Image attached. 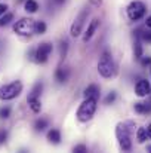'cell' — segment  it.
Listing matches in <instances>:
<instances>
[{
  "instance_id": "19",
  "label": "cell",
  "mask_w": 151,
  "mask_h": 153,
  "mask_svg": "<svg viewBox=\"0 0 151 153\" xmlns=\"http://www.w3.org/2000/svg\"><path fill=\"white\" fill-rule=\"evenodd\" d=\"M37 9H39V3L36 0H27L25 1V10L27 12L34 13V12H37Z\"/></svg>"
},
{
  "instance_id": "11",
  "label": "cell",
  "mask_w": 151,
  "mask_h": 153,
  "mask_svg": "<svg viewBox=\"0 0 151 153\" xmlns=\"http://www.w3.org/2000/svg\"><path fill=\"white\" fill-rule=\"evenodd\" d=\"M133 110L139 114H150L151 113V102H136L133 105Z\"/></svg>"
},
{
  "instance_id": "25",
  "label": "cell",
  "mask_w": 151,
  "mask_h": 153,
  "mask_svg": "<svg viewBox=\"0 0 151 153\" xmlns=\"http://www.w3.org/2000/svg\"><path fill=\"white\" fill-rule=\"evenodd\" d=\"M10 116V108L9 107H1L0 108V117L1 119H6V117H9Z\"/></svg>"
},
{
  "instance_id": "16",
  "label": "cell",
  "mask_w": 151,
  "mask_h": 153,
  "mask_svg": "<svg viewBox=\"0 0 151 153\" xmlns=\"http://www.w3.org/2000/svg\"><path fill=\"white\" fill-rule=\"evenodd\" d=\"M55 79H56L59 83L67 82V79H68V71H67V70H64V68H58V70H56V73H55Z\"/></svg>"
},
{
  "instance_id": "5",
  "label": "cell",
  "mask_w": 151,
  "mask_h": 153,
  "mask_svg": "<svg viewBox=\"0 0 151 153\" xmlns=\"http://www.w3.org/2000/svg\"><path fill=\"white\" fill-rule=\"evenodd\" d=\"M145 10H147V6L141 1V0H133L129 3L126 12H127V16L130 21H139L141 18H144L145 15Z\"/></svg>"
},
{
  "instance_id": "13",
  "label": "cell",
  "mask_w": 151,
  "mask_h": 153,
  "mask_svg": "<svg viewBox=\"0 0 151 153\" xmlns=\"http://www.w3.org/2000/svg\"><path fill=\"white\" fill-rule=\"evenodd\" d=\"M136 140H138V143H139V144H144V143L148 140V132H147V128L139 126V128L136 129Z\"/></svg>"
},
{
  "instance_id": "29",
  "label": "cell",
  "mask_w": 151,
  "mask_h": 153,
  "mask_svg": "<svg viewBox=\"0 0 151 153\" xmlns=\"http://www.w3.org/2000/svg\"><path fill=\"white\" fill-rule=\"evenodd\" d=\"M67 48H68V43L67 42H62L61 43V56L62 58H65V55H67Z\"/></svg>"
},
{
  "instance_id": "17",
  "label": "cell",
  "mask_w": 151,
  "mask_h": 153,
  "mask_svg": "<svg viewBox=\"0 0 151 153\" xmlns=\"http://www.w3.org/2000/svg\"><path fill=\"white\" fill-rule=\"evenodd\" d=\"M28 105H30V108H31L34 113H39L40 108H42L40 98H28Z\"/></svg>"
},
{
  "instance_id": "15",
  "label": "cell",
  "mask_w": 151,
  "mask_h": 153,
  "mask_svg": "<svg viewBox=\"0 0 151 153\" xmlns=\"http://www.w3.org/2000/svg\"><path fill=\"white\" fill-rule=\"evenodd\" d=\"M48 140L50 143H53V144H58L61 141V132L58 129H50L48 132Z\"/></svg>"
},
{
  "instance_id": "35",
  "label": "cell",
  "mask_w": 151,
  "mask_h": 153,
  "mask_svg": "<svg viewBox=\"0 0 151 153\" xmlns=\"http://www.w3.org/2000/svg\"><path fill=\"white\" fill-rule=\"evenodd\" d=\"M147 152L151 153V144H147Z\"/></svg>"
},
{
  "instance_id": "27",
  "label": "cell",
  "mask_w": 151,
  "mask_h": 153,
  "mask_svg": "<svg viewBox=\"0 0 151 153\" xmlns=\"http://www.w3.org/2000/svg\"><path fill=\"white\" fill-rule=\"evenodd\" d=\"M7 140V131L6 129H0V144H3Z\"/></svg>"
},
{
  "instance_id": "8",
  "label": "cell",
  "mask_w": 151,
  "mask_h": 153,
  "mask_svg": "<svg viewBox=\"0 0 151 153\" xmlns=\"http://www.w3.org/2000/svg\"><path fill=\"white\" fill-rule=\"evenodd\" d=\"M52 43H48V42H45V43H42L37 49H36V53H34V59L37 61V62H46L48 59H49L50 53H52Z\"/></svg>"
},
{
  "instance_id": "31",
  "label": "cell",
  "mask_w": 151,
  "mask_h": 153,
  "mask_svg": "<svg viewBox=\"0 0 151 153\" xmlns=\"http://www.w3.org/2000/svg\"><path fill=\"white\" fill-rule=\"evenodd\" d=\"M145 24H147V27H148V28H151V15H150V16H148V18H147V21H145Z\"/></svg>"
},
{
  "instance_id": "21",
  "label": "cell",
  "mask_w": 151,
  "mask_h": 153,
  "mask_svg": "<svg viewBox=\"0 0 151 153\" xmlns=\"http://www.w3.org/2000/svg\"><path fill=\"white\" fill-rule=\"evenodd\" d=\"M12 19H13V15H12V13H3V15L0 16V27L7 25Z\"/></svg>"
},
{
  "instance_id": "36",
  "label": "cell",
  "mask_w": 151,
  "mask_h": 153,
  "mask_svg": "<svg viewBox=\"0 0 151 153\" xmlns=\"http://www.w3.org/2000/svg\"><path fill=\"white\" fill-rule=\"evenodd\" d=\"M150 68H151V65H150Z\"/></svg>"
},
{
  "instance_id": "24",
  "label": "cell",
  "mask_w": 151,
  "mask_h": 153,
  "mask_svg": "<svg viewBox=\"0 0 151 153\" xmlns=\"http://www.w3.org/2000/svg\"><path fill=\"white\" fill-rule=\"evenodd\" d=\"M116 98H117V94H116V92H110V94L105 97L104 102H105V104H113V102L116 101Z\"/></svg>"
},
{
  "instance_id": "12",
  "label": "cell",
  "mask_w": 151,
  "mask_h": 153,
  "mask_svg": "<svg viewBox=\"0 0 151 153\" xmlns=\"http://www.w3.org/2000/svg\"><path fill=\"white\" fill-rule=\"evenodd\" d=\"M99 97V88L96 85H89L85 89V98H98Z\"/></svg>"
},
{
  "instance_id": "1",
  "label": "cell",
  "mask_w": 151,
  "mask_h": 153,
  "mask_svg": "<svg viewBox=\"0 0 151 153\" xmlns=\"http://www.w3.org/2000/svg\"><path fill=\"white\" fill-rule=\"evenodd\" d=\"M96 102H98V98H86L77 110V119L80 122L91 120L96 111Z\"/></svg>"
},
{
  "instance_id": "20",
  "label": "cell",
  "mask_w": 151,
  "mask_h": 153,
  "mask_svg": "<svg viewBox=\"0 0 151 153\" xmlns=\"http://www.w3.org/2000/svg\"><path fill=\"white\" fill-rule=\"evenodd\" d=\"M48 126H49L48 119H37L36 123H34V129H36V131H45Z\"/></svg>"
},
{
  "instance_id": "7",
  "label": "cell",
  "mask_w": 151,
  "mask_h": 153,
  "mask_svg": "<svg viewBox=\"0 0 151 153\" xmlns=\"http://www.w3.org/2000/svg\"><path fill=\"white\" fill-rule=\"evenodd\" d=\"M88 9H83L80 13H79V16L74 19V22H73V25H71V30H70V34L73 36V37H77V36H80L82 34V31H83V27H85V22H86V18H88Z\"/></svg>"
},
{
  "instance_id": "28",
  "label": "cell",
  "mask_w": 151,
  "mask_h": 153,
  "mask_svg": "<svg viewBox=\"0 0 151 153\" xmlns=\"http://www.w3.org/2000/svg\"><path fill=\"white\" fill-rule=\"evenodd\" d=\"M141 65H142V67H147V65L150 67L151 65V56H145V58L142 56V58H141Z\"/></svg>"
},
{
  "instance_id": "9",
  "label": "cell",
  "mask_w": 151,
  "mask_h": 153,
  "mask_svg": "<svg viewBox=\"0 0 151 153\" xmlns=\"http://www.w3.org/2000/svg\"><path fill=\"white\" fill-rule=\"evenodd\" d=\"M135 94H136L139 98L150 95L151 94L150 82H148L147 79H141V80H138V82H136V85H135Z\"/></svg>"
},
{
  "instance_id": "26",
  "label": "cell",
  "mask_w": 151,
  "mask_h": 153,
  "mask_svg": "<svg viewBox=\"0 0 151 153\" xmlns=\"http://www.w3.org/2000/svg\"><path fill=\"white\" fill-rule=\"evenodd\" d=\"M73 152H76V153H85V152H88V147H86L85 144H79V146H76V147L73 149Z\"/></svg>"
},
{
  "instance_id": "10",
  "label": "cell",
  "mask_w": 151,
  "mask_h": 153,
  "mask_svg": "<svg viewBox=\"0 0 151 153\" xmlns=\"http://www.w3.org/2000/svg\"><path fill=\"white\" fill-rule=\"evenodd\" d=\"M99 27V19H92L91 21V24L88 25V30L85 31V36H83V42H88V40H91L92 39V36L95 34V31H96V28Z\"/></svg>"
},
{
  "instance_id": "4",
  "label": "cell",
  "mask_w": 151,
  "mask_h": 153,
  "mask_svg": "<svg viewBox=\"0 0 151 153\" xmlns=\"http://www.w3.org/2000/svg\"><path fill=\"white\" fill-rule=\"evenodd\" d=\"M22 91V83L19 80H15L12 83H7V85H3L0 88V100H13L15 97H18Z\"/></svg>"
},
{
  "instance_id": "14",
  "label": "cell",
  "mask_w": 151,
  "mask_h": 153,
  "mask_svg": "<svg viewBox=\"0 0 151 153\" xmlns=\"http://www.w3.org/2000/svg\"><path fill=\"white\" fill-rule=\"evenodd\" d=\"M141 42H142V40H141L139 37H136V39H135V43H133V55H135L136 59H141V58H142V53H144Z\"/></svg>"
},
{
  "instance_id": "18",
  "label": "cell",
  "mask_w": 151,
  "mask_h": 153,
  "mask_svg": "<svg viewBox=\"0 0 151 153\" xmlns=\"http://www.w3.org/2000/svg\"><path fill=\"white\" fill-rule=\"evenodd\" d=\"M42 91H43V83H42V82H37V83L34 85L31 94L28 95V98H39L40 94H42Z\"/></svg>"
},
{
  "instance_id": "6",
  "label": "cell",
  "mask_w": 151,
  "mask_h": 153,
  "mask_svg": "<svg viewBox=\"0 0 151 153\" xmlns=\"http://www.w3.org/2000/svg\"><path fill=\"white\" fill-rule=\"evenodd\" d=\"M13 30L19 36H30L36 31V21L31 18H22L13 25Z\"/></svg>"
},
{
  "instance_id": "32",
  "label": "cell",
  "mask_w": 151,
  "mask_h": 153,
  "mask_svg": "<svg viewBox=\"0 0 151 153\" xmlns=\"http://www.w3.org/2000/svg\"><path fill=\"white\" fill-rule=\"evenodd\" d=\"M147 132H148V138H151V123L147 126Z\"/></svg>"
},
{
  "instance_id": "2",
  "label": "cell",
  "mask_w": 151,
  "mask_h": 153,
  "mask_svg": "<svg viewBox=\"0 0 151 153\" xmlns=\"http://www.w3.org/2000/svg\"><path fill=\"white\" fill-rule=\"evenodd\" d=\"M98 73L105 79H110L116 74V64L108 52H104L101 55L99 61H98Z\"/></svg>"
},
{
  "instance_id": "22",
  "label": "cell",
  "mask_w": 151,
  "mask_h": 153,
  "mask_svg": "<svg viewBox=\"0 0 151 153\" xmlns=\"http://www.w3.org/2000/svg\"><path fill=\"white\" fill-rule=\"evenodd\" d=\"M46 31V24L43 22V21H39V22H36V33H39V34H43Z\"/></svg>"
},
{
  "instance_id": "30",
  "label": "cell",
  "mask_w": 151,
  "mask_h": 153,
  "mask_svg": "<svg viewBox=\"0 0 151 153\" xmlns=\"http://www.w3.org/2000/svg\"><path fill=\"white\" fill-rule=\"evenodd\" d=\"M6 10H7V6H6L4 3H0V16H1L3 13H6Z\"/></svg>"
},
{
  "instance_id": "3",
  "label": "cell",
  "mask_w": 151,
  "mask_h": 153,
  "mask_svg": "<svg viewBox=\"0 0 151 153\" xmlns=\"http://www.w3.org/2000/svg\"><path fill=\"white\" fill-rule=\"evenodd\" d=\"M116 134H117V140H119L120 149H122L123 152H130V150H132L130 129H129L126 125L119 123V125H117V129H116Z\"/></svg>"
},
{
  "instance_id": "33",
  "label": "cell",
  "mask_w": 151,
  "mask_h": 153,
  "mask_svg": "<svg viewBox=\"0 0 151 153\" xmlns=\"http://www.w3.org/2000/svg\"><path fill=\"white\" fill-rule=\"evenodd\" d=\"M91 1H92L94 4H96V6H98V4H101V3H102V0H91Z\"/></svg>"
},
{
  "instance_id": "23",
  "label": "cell",
  "mask_w": 151,
  "mask_h": 153,
  "mask_svg": "<svg viewBox=\"0 0 151 153\" xmlns=\"http://www.w3.org/2000/svg\"><path fill=\"white\" fill-rule=\"evenodd\" d=\"M141 40L142 42H147V43H151V31H142L141 30Z\"/></svg>"
},
{
  "instance_id": "34",
  "label": "cell",
  "mask_w": 151,
  "mask_h": 153,
  "mask_svg": "<svg viewBox=\"0 0 151 153\" xmlns=\"http://www.w3.org/2000/svg\"><path fill=\"white\" fill-rule=\"evenodd\" d=\"M65 0H55V3H58V4H62Z\"/></svg>"
}]
</instances>
